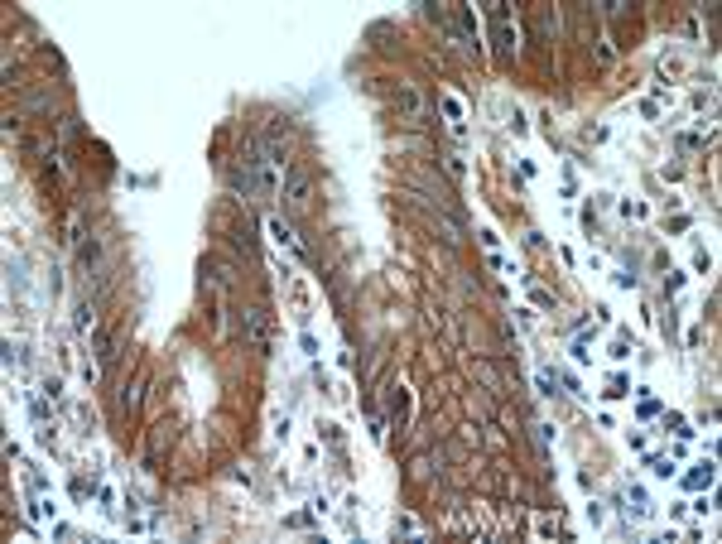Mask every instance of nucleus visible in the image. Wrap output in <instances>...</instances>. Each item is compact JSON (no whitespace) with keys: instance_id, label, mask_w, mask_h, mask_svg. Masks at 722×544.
I'll return each mask as SVG.
<instances>
[{"instance_id":"nucleus-1","label":"nucleus","mask_w":722,"mask_h":544,"mask_svg":"<svg viewBox=\"0 0 722 544\" xmlns=\"http://www.w3.org/2000/svg\"><path fill=\"white\" fill-rule=\"evenodd\" d=\"M241 332H251V342H256V347H265V342H270V323H265V313H261V308H246V313H241Z\"/></svg>"},{"instance_id":"nucleus-3","label":"nucleus","mask_w":722,"mask_h":544,"mask_svg":"<svg viewBox=\"0 0 722 544\" xmlns=\"http://www.w3.org/2000/svg\"><path fill=\"white\" fill-rule=\"evenodd\" d=\"M270 232H275V241H280V246H289V251H294V256H304V246H299V241H294V232H289V227H285V222H270Z\"/></svg>"},{"instance_id":"nucleus-2","label":"nucleus","mask_w":722,"mask_h":544,"mask_svg":"<svg viewBox=\"0 0 722 544\" xmlns=\"http://www.w3.org/2000/svg\"><path fill=\"white\" fill-rule=\"evenodd\" d=\"M285 188H289V203H304V193H309V178H304L299 169H285Z\"/></svg>"},{"instance_id":"nucleus-4","label":"nucleus","mask_w":722,"mask_h":544,"mask_svg":"<svg viewBox=\"0 0 722 544\" xmlns=\"http://www.w3.org/2000/svg\"><path fill=\"white\" fill-rule=\"evenodd\" d=\"M708 482H712V467H708V472H703V467H698V472H688V486H708Z\"/></svg>"}]
</instances>
